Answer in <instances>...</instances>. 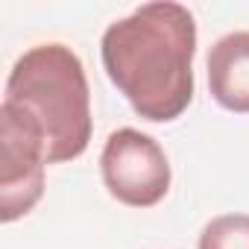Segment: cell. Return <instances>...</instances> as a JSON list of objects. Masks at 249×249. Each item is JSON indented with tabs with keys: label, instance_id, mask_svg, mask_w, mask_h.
Returning <instances> with one entry per match:
<instances>
[{
	"label": "cell",
	"instance_id": "obj_3",
	"mask_svg": "<svg viewBox=\"0 0 249 249\" xmlns=\"http://www.w3.org/2000/svg\"><path fill=\"white\" fill-rule=\"evenodd\" d=\"M0 220L12 223L30 214L44 194L47 147L41 126L18 106H0Z\"/></svg>",
	"mask_w": 249,
	"mask_h": 249
},
{
	"label": "cell",
	"instance_id": "obj_4",
	"mask_svg": "<svg viewBox=\"0 0 249 249\" xmlns=\"http://www.w3.org/2000/svg\"><path fill=\"white\" fill-rule=\"evenodd\" d=\"M100 170L108 194L132 208H153L170 191V161L161 144L129 126L108 135Z\"/></svg>",
	"mask_w": 249,
	"mask_h": 249
},
{
	"label": "cell",
	"instance_id": "obj_5",
	"mask_svg": "<svg viewBox=\"0 0 249 249\" xmlns=\"http://www.w3.org/2000/svg\"><path fill=\"white\" fill-rule=\"evenodd\" d=\"M211 97L237 114H249V33H229L208 50Z\"/></svg>",
	"mask_w": 249,
	"mask_h": 249
},
{
	"label": "cell",
	"instance_id": "obj_1",
	"mask_svg": "<svg viewBox=\"0 0 249 249\" xmlns=\"http://www.w3.org/2000/svg\"><path fill=\"white\" fill-rule=\"evenodd\" d=\"M196 24L182 3H144L108 24L100 41L103 68L135 114L153 123L176 120L194 100Z\"/></svg>",
	"mask_w": 249,
	"mask_h": 249
},
{
	"label": "cell",
	"instance_id": "obj_2",
	"mask_svg": "<svg viewBox=\"0 0 249 249\" xmlns=\"http://www.w3.org/2000/svg\"><path fill=\"white\" fill-rule=\"evenodd\" d=\"M24 108L44 132L47 164L73 161L91 141V94L79 56L65 44H38L27 50L9 79L6 100Z\"/></svg>",
	"mask_w": 249,
	"mask_h": 249
},
{
	"label": "cell",
	"instance_id": "obj_6",
	"mask_svg": "<svg viewBox=\"0 0 249 249\" xmlns=\"http://www.w3.org/2000/svg\"><path fill=\"white\" fill-rule=\"evenodd\" d=\"M199 249H249V214L214 217L199 234Z\"/></svg>",
	"mask_w": 249,
	"mask_h": 249
}]
</instances>
